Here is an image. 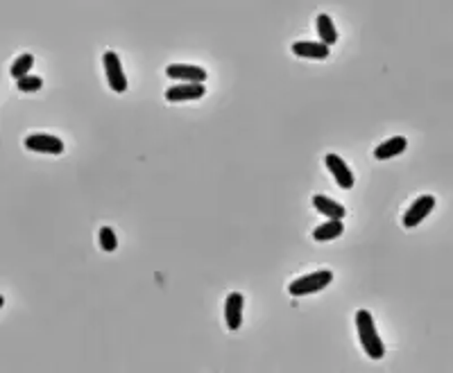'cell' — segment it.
<instances>
[{"label": "cell", "mask_w": 453, "mask_h": 373, "mask_svg": "<svg viewBox=\"0 0 453 373\" xmlns=\"http://www.w3.org/2000/svg\"><path fill=\"white\" fill-rule=\"evenodd\" d=\"M356 328H358V340H361L365 353L370 355L372 360H381L383 353H386V346H383L379 333H376L374 319L367 310L356 312Z\"/></svg>", "instance_id": "obj_1"}, {"label": "cell", "mask_w": 453, "mask_h": 373, "mask_svg": "<svg viewBox=\"0 0 453 373\" xmlns=\"http://www.w3.org/2000/svg\"><path fill=\"white\" fill-rule=\"evenodd\" d=\"M331 281H333V272L320 270V272H313V274H306V276L295 279L288 285V292L293 294V297H304V294H313V292L324 290Z\"/></svg>", "instance_id": "obj_2"}, {"label": "cell", "mask_w": 453, "mask_h": 373, "mask_svg": "<svg viewBox=\"0 0 453 373\" xmlns=\"http://www.w3.org/2000/svg\"><path fill=\"white\" fill-rule=\"evenodd\" d=\"M102 64H105V75H107V82H109L111 89H114L116 93H125L127 91V80H125L121 59H118L116 52H111V50L105 52Z\"/></svg>", "instance_id": "obj_3"}, {"label": "cell", "mask_w": 453, "mask_h": 373, "mask_svg": "<svg viewBox=\"0 0 453 373\" xmlns=\"http://www.w3.org/2000/svg\"><path fill=\"white\" fill-rule=\"evenodd\" d=\"M25 147L39 154H62L64 152V141L53 134H32L25 138Z\"/></svg>", "instance_id": "obj_4"}, {"label": "cell", "mask_w": 453, "mask_h": 373, "mask_svg": "<svg viewBox=\"0 0 453 373\" xmlns=\"http://www.w3.org/2000/svg\"><path fill=\"white\" fill-rule=\"evenodd\" d=\"M433 206H435V197L433 195H424L420 199H415V202L408 206V211L404 215V227L406 229H413L420 222H424L426 215L433 211Z\"/></svg>", "instance_id": "obj_5"}, {"label": "cell", "mask_w": 453, "mask_h": 373, "mask_svg": "<svg viewBox=\"0 0 453 373\" xmlns=\"http://www.w3.org/2000/svg\"><path fill=\"white\" fill-rule=\"evenodd\" d=\"M166 75L170 77V80H182L184 84H204V80H207V71L200 66H191V64L168 66Z\"/></svg>", "instance_id": "obj_6"}, {"label": "cell", "mask_w": 453, "mask_h": 373, "mask_svg": "<svg viewBox=\"0 0 453 373\" xmlns=\"http://www.w3.org/2000/svg\"><path fill=\"white\" fill-rule=\"evenodd\" d=\"M243 303H245V297L241 292H232L227 297L225 322H227L229 331H238V328H241V324H243Z\"/></svg>", "instance_id": "obj_7"}, {"label": "cell", "mask_w": 453, "mask_h": 373, "mask_svg": "<svg viewBox=\"0 0 453 373\" xmlns=\"http://www.w3.org/2000/svg\"><path fill=\"white\" fill-rule=\"evenodd\" d=\"M324 163H327V168L331 170V175L336 177L338 181V186L340 188H345L349 190L354 186V172L347 168V163L340 159L338 154H327V159H324Z\"/></svg>", "instance_id": "obj_8"}, {"label": "cell", "mask_w": 453, "mask_h": 373, "mask_svg": "<svg viewBox=\"0 0 453 373\" xmlns=\"http://www.w3.org/2000/svg\"><path fill=\"white\" fill-rule=\"evenodd\" d=\"M204 84H179V86H170L166 91V100L168 102H186V100H200L204 98Z\"/></svg>", "instance_id": "obj_9"}, {"label": "cell", "mask_w": 453, "mask_h": 373, "mask_svg": "<svg viewBox=\"0 0 453 373\" xmlns=\"http://www.w3.org/2000/svg\"><path fill=\"white\" fill-rule=\"evenodd\" d=\"M293 52L297 57L304 59H327L329 57V46L318 41H297L293 43Z\"/></svg>", "instance_id": "obj_10"}, {"label": "cell", "mask_w": 453, "mask_h": 373, "mask_svg": "<svg viewBox=\"0 0 453 373\" xmlns=\"http://www.w3.org/2000/svg\"><path fill=\"white\" fill-rule=\"evenodd\" d=\"M313 206H315V211L322 213V215H327V218H331V220H343L345 215H347L343 204L333 202V199L324 197V195H315L313 197Z\"/></svg>", "instance_id": "obj_11"}, {"label": "cell", "mask_w": 453, "mask_h": 373, "mask_svg": "<svg viewBox=\"0 0 453 373\" xmlns=\"http://www.w3.org/2000/svg\"><path fill=\"white\" fill-rule=\"evenodd\" d=\"M406 145H408V141H406L404 136H395V138H390V141L381 143L379 147H376L374 156H376L379 161L392 159V156H399L401 152H406Z\"/></svg>", "instance_id": "obj_12"}, {"label": "cell", "mask_w": 453, "mask_h": 373, "mask_svg": "<svg viewBox=\"0 0 453 373\" xmlns=\"http://www.w3.org/2000/svg\"><path fill=\"white\" fill-rule=\"evenodd\" d=\"M315 28H318L320 43H324V46H329V48H331L333 43L338 41V30H336V25H333L331 16L320 14V16H318V21H315Z\"/></svg>", "instance_id": "obj_13"}, {"label": "cell", "mask_w": 453, "mask_h": 373, "mask_svg": "<svg viewBox=\"0 0 453 373\" xmlns=\"http://www.w3.org/2000/svg\"><path fill=\"white\" fill-rule=\"evenodd\" d=\"M343 222L340 220H329V222H324L320 224L318 229L313 231V238L318 240V242H329V240H336L343 236Z\"/></svg>", "instance_id": "obj_14"}, {"label": "cell", "mask_w": 453, "mask_h": 373, "mask_svg": "<svg viewBox=\"0 0 453 373\" xmlns=\"http://www.w3.org/2000/svg\"><path fill=\"white\" fill-rule=\"evenodd\" d=\"M34 66V57L32 55H21L16 62L12 64V77L14 80H23V77L30 75V68Z\"/></svg>", "instance_id": "obj_15"}, {"label": "cell", "mask_w": 453, "mask_h": 373, "mask_svg": "<svg viewBox=\"0 0 453 373\" xmlns=\"http://www.w3.org/2000/svg\"><path fill=\"white\" fill-rule=\"evenodd\" d=\"M41 86H44V80L37 75H28V77H23V80H16V89L21 93H37Z\"/></svg>", "instance_id": "obj_16"}, {"label": "cell", "mask_w": 453, "mask_h": 373, "mask_svg": "<svg viewBox=\"0 0 453 373\" xmlns=\"http://www.w3.org/2000/svg\"><path fill=\"white\" fill-rule=\"evenodd\" d=\"M98 240H100V247L105 249V251H114V249L118 247L116 233H114V229H111V227H102Z\"/></svg>", "instance_id": "obj_17"}]
</instances>
